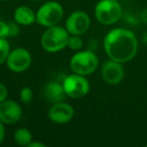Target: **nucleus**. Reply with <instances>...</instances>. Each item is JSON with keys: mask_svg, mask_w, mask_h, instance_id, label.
<instances>
[{"mask_svg": "<svg viewBox=\"0 0 147 147\" xmlns=\"http://www.w3.org/2000/svg\"><path fill=\"white\" fill-rule=\"evenodd\" d=\"M104 49L110 59L126 63L137 55L138 39L129 29L113 28L104 37Z\"/></svg>", "mask_w": 147, "mask_h": 147, "instance_id": "nucleus-1", "label": "nucleus"}, {"mask_svg": "<svg viewBox=\"0 0 147 147\" xmlns=\"http://www.w3.org/2000/svg\"><path fill=\"white\" fill-rule=\"evenodd\" d=\"M69 33L65 27L55 25L45 28L40 38V45L43 51L49 53H57L67 47Z\"/></svg>", "mask_w": 147, "mask_h": 147, "instance_id": "nucleus-2", "label": "nucleus"}, {"mask_svg": "<svg viewBox=\"0 0 147 147\" xmlns=\"http://www.w3.org/2000/svg\"><path fill=\"white\" fill-rule=\"evenodd\" d=\"M69 65L71 73L89 77L98 69L99 57L93 51L81 49L71 55Z\"/></svg>", "mask_w": 147, "mask_h": 147, "instance_id": "nucleus-3", "label": "nucleus"}, {"mask_svg": "<svg viewBox=\"0 0 147 147\" xmlns=\"http://www.w3.org/2000/svg\"><path fill=\"white\" fill-rule=\"evenodd\" d=\"M95 17L104 25L115 24L122 16V6L118 0H100L95 6Z\"/></svg>", "mask_w": 147, "mask_h": 147, "instance_id": "nucleus-4", "label": "nucleus"}, {"mask_svg": "<svg viewBox=\"0 0 147 147\" xmlns=\"http://www.w3.org/2000/svg\"><path fill=\"white\" fill-rule=\"evenodd\" d=\"M35 13H36V23L45 28L59 25L65 14L63 5L53 0L41 4Z\"/></svg>", "mask_w": 147, "mask_h": 147, "instance_id": "nucleus-5", "label": "nucleus"}, {"mask_svg": "<svg viewBox=\"0 0 147 147\" xmlns=\"http://www.w3.org/2000/svg\"><path fill=\"white\" fill-rule=\"evenodd\" d=\"M63 87L67 97L71 99H81L90 92V83L87 77L71 73L63 81Z\"/></svg>", "mask_w": 147, "mask_h": 147, "instance_id": "nucleus-6", "label": "nucleus"}, {"mask_svg": "<svg viewBox=\"0 0 147 147\" xmlns=\"http://www.w3.org/2000/svg\"><path fill=\"white\" fill-rule=\"evenodd\" d=\"M6 67L13 73H23L31 67L32 57L24 47H16L10 51L6 59Z\"/></svg>", "mask_w": 147, "mask_h": 147, "instance_id": "nucleus-7", "label": "nucleus"}, {"mask_svg": "<svg viewBox=\"0 0 147 147\" xmlns=\"http://www.w3.org/2000/svg\"><path fill=\"white\" fill-rule=\"evenodd\" d=\"M91 26V17L83 10L71 12L65 22V27L69 34L83 35L89 30Z\"/></svg>", "mask_w": 147, "mask_h": 147, "instance_id": "nucleus-8", "label": "nucleus"}, {"mask_svg": "<svg viewBox=\"0 0 147 147\" xmlns=\"http://www.w3.org/2000/svg\"><path fill=\"white\" fill-rule=\"evenodd\" d=\"M49 119L55 125H65L73 120L75 116V109L65 101L51 105L47 113Z\"/></svg>", "mask_w": 147, "mask_h": 147, "instance_id": "nucleus-9", "label": "nucleus"}, {"mask_svg": "<svg viewBox=\"0 0 147 147\" xmlns=\"http://www.w3.org/2000/svg\"><path fill=\"white\" fill-rule=\"evenodd\" d=\"M101 75L103 80L108 85H112V86L119 85L123 81L125 75L123 63L109 59L103 63Z\"/></svg>", "mask_w": 147, "mask_h": 147, "instance_id": "nucleus-10", "label": "nucleus"}, {"mask_svg": "<svg viewBox=\"0 0 147 147\" xmlns=\"http://www.w3.org/2000/svg\"><path fill=\"white\" fill-rule=\"evenodd\" d=\"M22 117V108L16 101L6 99L0 103V121L4 125H14Z\"/></svg>", "mask_w": 147, "mask_h": 147, "instance_id": "nucleus-11", "label": "nucleus"}, {"mask_svg": "<svg viewBox=\"0 0 147 147\" xmlns=\"http://www.w3.org/2000/svg\"><path fill=\"white\" fill-rule=\"evenodd\" d=\"M43 98L47 102L55 104V103L63 102L65 101V98L67 97L63 90V84H59L57 82H49L43 87L42 90Z\"/></svg>", "mask_w": 147, "mask_h": 147, "instance_id": "nucleus-12", "label": "nucleus"}, {"mask_svg": "<svg viewBox=\"0 0 147 147\" xmlns=\"http://www.w3.org/2000/svg\"><path fill=\"white\" fill-rule=\"evenodd\" d=\"M13 19L20 26H28L36 22V13L26 5L16 7L13 12Z\"/></svg>", "mask_w": 147, "mask_h": 147, "instance_id": "nucleus-13", "label": "nucleus"}, {"mask_svg": "<svg viewBox=\"0 0 147 147\" xmlns=\"http://www.w3.org/2000/svg\"><path fill=\"white\" fill-rule=\"evenodd\" d=\"M33 140V136L30 130L25 127L17 128L13 133V141L16 145L22 147H27Z\"/></svg>", "mask_w": 147, "mask_h": 147, "instance_id": "nucleus-14", "label": "nucleus"}, {"mask_svg": "<svg viewBox=\"0 0 147 147\" xmlns=\"http://www.w3.org/2000/svg\"><path fill=\"white\" fill-rule=\"evenodd\" d=\"M83 45H84V41L81 35L69 34V40H67V49L74 51H79L83 49Z\"/></svg>", "mask_w": 147, "mask_h": 147, "instance_id": "nucleus-15", "label": "nucleus"}, {"mask_svg": "<svg viewBox=\"0 0 147 147\" xmlns=\"http://www.w3.org/2000/svg\"><path fill=\"white\" fill-rule=\"evenodd\" d=\"M11 49L7 38L0 37V65L6 63V59L9 55Z\"/></svg>", "mask_w": 147, "mask_h": 147, "instance_id": "nucleus-16", "label": "nucleus"}, {"mask_svg": "<svg viewBox=\"0 0 147 147\" xmlns=\"http://www.w3.org/2000/svg\"><path fill=\"white\" fill-rule=\"evenodd\" d=\"M33 99V91L30 87H23L19 92V100L22 104H29Z\"/></svg>", "mask_w": 147, "mask_h": 147, "instance_id": "nucleus-17", "label": "nucleus"}, {"mask_svg": "<svg viewBox=\"0 0 147 147\" xmlns=\"http://www.w3.org/2000/svg\"><path fill=\"white\" fill-rule=\"evenodd\" d=\"M20 32V25L16 23L15 21L13 22H8V33L9 37L17 36Z\"/></svg>", "mask_w": 147, "mask_h": 147, "instance_id": "nucleus-18", "label": "nucleus"}, {"mask_svg": "<svg viewBox=\"0 0 147 147\" xmlns=\"http://www.w3.org/2000/svg\"><path fill=\"white\" fill-rule=\"evenodd\" d=\"M0 37L1 38H8V23L0 20Z\"/></svg>", "mask_w": 147, "mask_h": 147, "instance_id": "nucleus-19", "label": "nucleus"}, {"mask_svg": "<svg viewBox=\"0 0 147 147\" xmlns=\"http://www.w3.org/2000/svg\"><path fill=\"white\" fill-rule=\"evenodd\" d=\"M8 97V89L3 83L0 82V103L6 100Z\"/></svg>", "mask_w": 147, "mask_h": 147, "instance_id": "nucleus-20", "label": "nucleus"}, {"mask_svg": "<svg viewBox=\"0 0 147 147\" xmlns=\"http://www.w3.org/2000/svg\"><path fill=\"white\" fill-rule=\"evenodd\" d=\"M5 125L0 121V144L3 142L5 138Z\"/></svg>", "mask_w": 147, "mask_h": 147, "instance_id": "nucleus-21", "label": "nucleus"}, {"mask_svg": "<svg viewBox=\"0 0 147 147\" xmlns=\"http://www.w3.org/2000/svg\"><path fill=\"white\" fill-rule=\"evenodd\" d=\"M47 145L45 143H41V142H38V141H31L30 144L28 145L27 147H45Z\"/></svg>", "mask_w": 147, "mask_h": 147, "instance_id": "nucleus-22", "label": "nucleus"}, {"mask_svg": "<svg viewBox=\"0 0 147 147\" xmlns=\"http://www.w3.org/2000/svg\"><path fill=\"white\" fill-rule=\"evenodd\" d=\"M30 1H33V2H40V1H43V0H30Z\"/></svg>", "mask_w": 147, "mask_h": 147, "instance_id": "nucleus-23", "label": "nucleus"}, {"mask_svg": "<svg viewBox=\"0 0 147 147\" xmlns=\"http://www.w3.org/2000/svg\"><path fill=\"white\" fill-rule=\"evenodd\" d=\"M0 1H11V0H0Z\"/></svg>", "mask_w": 147, "mask_h": 147, "instance_id": "nucleus-24", "label": "nucleus"}, {"mask_svg": "<svg viewBox=\"0 0 147 147\" xmlns=\"http://www.w3.org/2000/svg\"><path fill=\"white\" fill-rule=\"evenodd\" d=\"M146 147H147V145H146Z\"/></svg>", "mask_w": 147, "mask_h": 147, "instance_id": "nucleus-25", "label": "nucleus"}]
</instances>
